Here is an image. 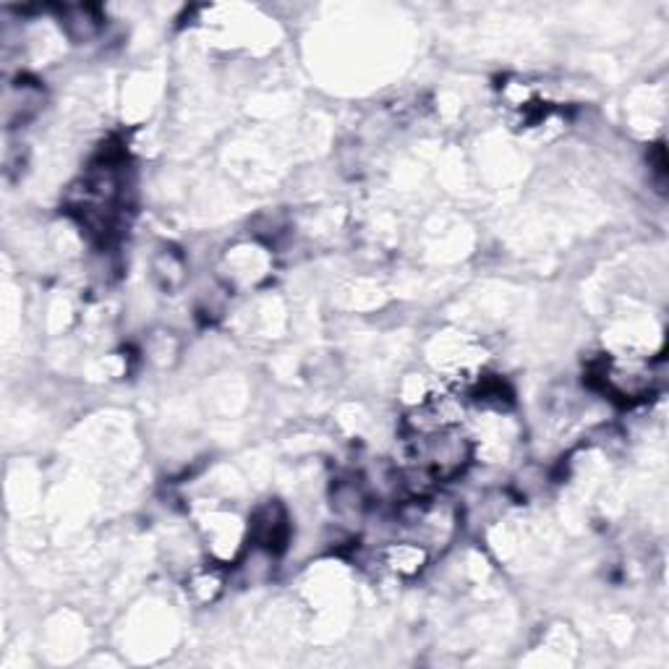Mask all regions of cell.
Returning a JSON list of instances; mask_svg holds the SVG:
<instances>
[{
	"instance_id": "cell-1",
	"label": "cell",
	"mask_w": 669,
	"mask_h": 669,
	"mask_svg": "<svg viewBox=\"0 0 669 669\" xmlns=\"http://www.w3.org/2000/svg\"><path fill=\"white\" fill-rule=\"evenodd\" d=\"M588 382L609 401L618 403H641L657 390L659 377L648 361L618 359V356H601L588 369Z\"/></svg>"
},
{
	"instance_id": "cell-2",
	"label": "cell",
	"mask_w": 669,
	"mask_h": 669,
	"mask_svg": "<svg viewBox=\"0 0 669 669\" xmlns=\"http://www.w3.org/2000/svg\"><path fill=\"white\" fill-rule=\"evenodd\" d=\"M290 515L280 500H267L254 510L249 521V541L251 547L270 558H280L290 545Z\"/></svg>"
},
{
	"instance_id": "cell-3",
	"label": "cell",
	"mask_w": 669,
	"mask_h": 669,
	"mask_svg": "<svg viewBox=\"0 0 669 669\" xmlns=\"http://www.w3.org/2000/svg\"><path fill=\"white\" fill-rule=\"evenodd\" d=\"M45 105V89L35 79L19 76L16 82L5 84L3 92V121L9 129L26 126L39 116Z\"/></svg>"
},
{
	"instance_id": "cell-4",
	"label": "cell",
	"mask_w": 669,
	"mask_h": 669,
	"mask_svg": "<svg viewBox=\"0 0 669 669\" xmlns=\"http://www.w3.org/2000/svg\"><path fill=\"white\" fill-rule=\"evenodd\" d=\"M377 562L395 578H416L429 565V547L421 541H390L377 549Z\"/></svg>"
},
{
	"instance_id": "cell-5",
	"label": "cell",
	"mask_w": 669,
	"mask_h": 669,
	"mask_svg": "<svg viewBox=\"0 0 669 669\" xmlns=\"http://www.w3.org/2000/svg\"><path fill=\"white\" fill-rule=\"evenodd\" d=\"M58 19H61V29L65 37L74 45H89L103 35L105 19L97 5L79 3V5H63L58 9Z\"/></svg>"
},
{
	"instance_id": "cell-6",
	"label": "cell",
	"mask_w": 669,
	"mask_h": 669,
	"mask_svg": "<svg viewBox=\"0 0 669 669\" xmlns=\"http://www.w3.org/2000/svg\"><path fill=\"white\" fill-rule=\"evenodd\" d=\"M150 270H152V280H155V286L160 288L163 294H176V290L187 286L189 264L187 256H183L176 247L157 249L155 254H152Z\"/></svg>"
},
{
	"instance_id": "cell-7",
	"label": "cell",
	"mask_w": 669,
	"mask_h": 669,
	"mask_svg": "<svg viewBox=\"0 0 669 669\" xmlns=\"http://www.w3.org/2000/svg\"><path fill=\"white\" fill-rule=\"evenodd\" d=\"M225 583H228V575H225V562H204V565H196L194 571L189 573L187 578V594L191 596V601L196 605H215L225 592Z\"/></svg>"
},
{
	"instance_id": "cell-8",
	"label": "cell",
	"mask_w": 669,
	"mask_h": 669,
	"mask_svg": "<svg viewBox=\"0 0 669 669\" xmlns=\"http://www.w3.org/2000/svg\"><path fill=\"white\" fill-rule=\"evenodd\" d=\"M330 502H333V510L341 518H361L369 510L372 497H369L367 483L359 476H341L330 489Z\"/></svg>"
},
{
	"instance_id": "cell-9",
	"label": "cell",
	"mask_w": 669,
	"mask_h": 669,
	"mask_svg": "<svg viewBox=\"0 0 669 669\" xmlns=\"http://www.w3.org/2000/svg\"><path fill=\"white\" fill-rule=\"evenodd\" d=\"M648 165H652V174L657 181L665 187L667 181V157H665V147L661 144H654L652 152H648Z\"/></svg>"
}]
</instances>
